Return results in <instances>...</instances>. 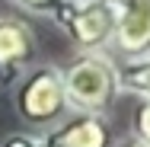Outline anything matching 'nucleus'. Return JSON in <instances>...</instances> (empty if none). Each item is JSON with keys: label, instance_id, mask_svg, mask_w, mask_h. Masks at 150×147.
I'll list each match as a JSON object with an SVG mask.
<instances>
[{"label": "nucleus", "instance_id": "nucleus-2", "mask_svg": "<svg viewBox=\"0 0 150 147\" xmlns=\"http://www.w3.org/2000/svg\"><path fill=\"white\" fill-rule=\"evenodd\" d=\"M16 112L32 128H48L64 118L67 112V96H64V80L61 70L51 64H42L29 70L19 87H16Z\"/></svg>", "mask_w": 150, "mask_h": 147}, {"label": "nucleus", "instance_id": "nucleus-10", "mask_svg": "<svg viewBox=\"0 0 150 147\" xmlns=\"http://www.w3.org/2000/svg\"><path fill=\"white\" fill-rule=\"evenodd\" d=\"M121 147H147V144H144V141H137V138H131V141H125Z\"/></svg>", "mask_w": 150, "mask_h": 147}, {"label": "nucleus", "instance_id": "nucleus-8", "mask_svg": "<svg viewBox=\"0 0 150 147\" xmlns=\"http://www.w3.org/2000/svg\"><path fill=\"white\" fill-rule=\"evenodd\" d=\"M134 128H137V141H144L150 147V99L141 102V109L134 115Z\"/></svg>", "mask_w": 150, "mask_h": 147}, {"label": "nucleus", "instance_id": "nucleus-6", "mask_svg": "<svg viewBox=\"0 0 150 147\" xmlns=\"http://www.w3.org/2000/svg\"><path fill=\"white\" fill-rule=\"evenodd\" d=\"M112 134H109V125L102 115H86V112H77L74 118L61 121L54 131L45 134V144L48 147H109Z\"/></svg>", "mask_w": 150, "mask_h": 147}, {"label": "nucleus", "instance_id": "nucleus-7", "mask_svg": "<svg viewBox=\"0 0 150 147\" xmlns=\"http://www.w3.org/2000/svg\"><path fill=\"white\" fill-rule=\"evenodd\" d=\"M118 87L150 99V55L141 61H128V67L118 70Z\"/></svg>", "mask_w": 150, "mask_h": 147}, {"label": "nucleus", "instance_id": "nucleus-4", "mask_svg": "<svg viewBox=\"0 0 150 147\" xmlns=\"http://www.w3.org/2000/svg\"><path fill=\"white\" fill-rule=\"evenodd\" d=\"M112 45L128 61H141L150 55V0H118L115 3Z\"/></svg>", "mask_w": 150, "mask_h": 147}, {"label": "nucleus", "instance_id": "nucleus-5", "mask_svg": "<svg viewBox=\"0 0 150 147\" xmlns=\"http://www.w3.org/2000/svg\"><path fill=\"white\" fill-rule=\"evenodd\" d=\"M35 58V35L23 19H0V83H16Z\"/></svg>", "mask_w": 150, "mask_h": 147}, {"label": "nucleus", "instance_id": "nucleus-1", "mask_svg": "<svg viewBox=\"0 0 150 147\" xmlns=\"http://www.w3.org/2000/svg\"><path fill=\"white\" fill-rule=\"evenodd\" d=\"M64 80V96H67V109L74 112H86L99 115L105 112L115 96H118V67L105 55H80L67 70H61Z\"/></svg>", "mask_w": 150, "mask_h": 147}, {"label": "nucleus", "instance_id": "nucleus-9", "mask_svg": "<svg viewBox=\"0 0 150 147\" xmlns=\"http://www.w3.org/2000/svg\"><path fill=\"white\" fill-rule=\"evenodd\" d=\"M13 3H19V6H26L32 13H54L61 6V0H13Z\"/></svg>", "mask_w": 150, "mask_h": 147}, {"label": "nucleus", "instance_id": "nucleus-3", "mask_svg": "<svg viewBox=\"0 0 150 147\" xmlns=\"http://www.w3.org/2000/svg\"><path fill=\"white\" fill-rule=\"evenodd\" d=\"M54 19L67 29L70 42L83 55H96L115 35V6L102 0H61Z\"/></svg>", "mask_w": 150, "mask_h": 147}]
</instances>
